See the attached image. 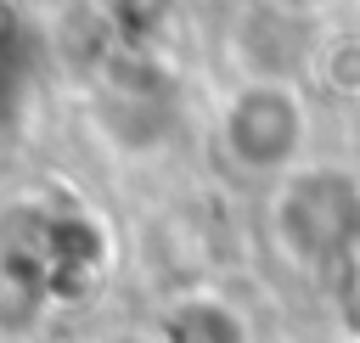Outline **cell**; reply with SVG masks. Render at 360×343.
Returning <instances> with one entry per match:
<instances>
[{
	"instance_id": "6da1fadb",
	"label": "cell",
	"mask_w": 360,
	"mask_h": 343,
	"mask_svg": "<svg viewBox=\"0 0 360 343\" xmlns=\"http://www.w3.org/2000/svg\"><path fill=\"white\" fill-rule=\"evenodd\" d=\"M22 62H28L22 28H17V17L0 6V112H6V107H11V96L22 90Z\"/></svg>"
}]
</instances>
